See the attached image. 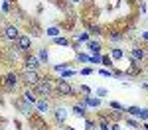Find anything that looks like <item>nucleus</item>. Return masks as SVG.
I'll return each mask as SVG.
<instances>
[{
  "mask_svg": "<svg viewBox=\"0 0 148 130\" xmlns=\"http://www.w3.org/2000/svg\"><path fill=\"white\" fill-rule=\"evenodd\" d=\"M89 63H93V65H101L103 63V55L101 53H93L91 57H89Z\"/></svg>",
  "mask_w": 148,
  "mask_h": 130,
  "instance_id": "nucleus-29",
  "label": "nucleus"
},
{
  "mask_svg": "<svg viewBox=\"0 0 148 130\" xmlns=\"http://www.w3.org/2000/svg\"><path fill=\"white\" fill-rule=\"evenodd\" d=\"M71 114L77 118H85L87 116V106L83 105V103H75V105L71 106Z\"/></svg>",
  "mask_w": 148,
  "mask_h": 130,
  "instance_id": "nucleus-15",
  "label": "nucleus"
},
{
  "mask_svg": "<svg viewBox=\"0 0 148 130\" xmlns=\"http://www.w3.org/2000/svg\"><path fill=\"white\" fill-rule=\"evenodd\" d=\"M97 124H99V130H109L111 128V122H103V120H99Z\"/></svg>",
  "mask_w": 148,
  "mask_h": 130,
  "instance_id": "nucleus-40",
  "label": "nucleus"
},
{
  "mask_svg": "<svg viewBox=\"0 0 148 130\" xmlns=\"http://www.w3.org/2000/svg\"><path fill=\"white\" fill-rule=\"evenodd\" d=\"M16 46L20 47L24 53H30V49H32V37L28 34H20V37L16 39Z\"/></svg>",
  "mask_w": 148,
  "mask_h": 130,
  "instance_id": "nucleus-12",
  "label": "nucleus"
},
{
  "mask_svg": "<svg viewBox=\"0 0 148 130\" xmlns=\"http://www.w3.org/2000/svg\"><path fill=\"white\" fill-rule=\"evenodd\" d=\"M93 71H95V69H93V67H83V69H81L79 73H81V75H91Z\"/></svg>",
  "mask_w": 148,
  "mask_h": 130,
  "instance_id": "nucleus-41",
  "label": "nucleus"
},
{
  "mask_svg": "<svg viewBox=\"0 0 148 130\" xmlns=\"http://www.w3.org/2000/svg\"><path fill=\"white\" fill-rule=\"evenodd\" d=\"M87 47H89L91 55H93V53H101V51H103V46H101L99 39H89V42H87Z\"/></svg>",
  "mask_w": 148,
  "mask_h": 130,
  "instance_id": "nucleus-20",
  "label": "nucleus"
},
{
  "mask_svg": "<svg viewBox=\"0 0 148 130\" xmlns=\"http://www.w3.org/2000/svg\"><path fill=\"white\" fill-rule=\"evenodd\" d=\"M101 65L111 67V69H113V59H111V55H103V63H101Z\"/></svg>",
  "mask_w": 148,
  "mask_h": 130,
  "instance_id": "nucleus-36",
  "label": "nucleus"
},
{
  "mask_svg": "<svg viewBox=\"0 0 148 130\" xmlns=\"http://www.w3.org/2000/svg\"><path fill=\"white\" fill-rule=\"evenodd\" d=\"M20 83H22L20 81V73H14V71L6 73L4 77H0V87H2L6 93H14Z\"/></svg>",
  "mask_w": 148,
  "mask_h": 130,
  "instance_id": "nucleus-2",
  "label": "nucleus"
},
{
  "mask_svg": "<svg viewBox=\"0 0 148 130\" xmlns=\"http://www.w3.org/2000/svg\"><path fill=\"white\" fill-rule=\"evenodd\" d=\"M51 112H53V118H56V122L61 126V124H65L67 122V118H69V108L67 106H63V105H56L53 108H51Z\"/></svg>",
  "mask_w": 148,
  "mask_h": 130,
  "instance_id": "nucleus-5",
  "label": "nucleus"
},
{
  "mask_svg": "<svg viewBox=\"0 0 148 130\" xmlns=\"http://www.w3.org/2000/svg\"><path fill=\"white\" fill-rule=\"evenodd\" d=\"M81 103H83L85 106L99 108V106H101V99H99V97H93V95H89V97H81Z\"/></svg>",
  "mask_w": 148,
  "mask_h": 130,
  "instance_id": "nucleus-16",
  "label": "nucleus"
},
{
  "mask_svg": "<svg viewBox=\"0 0 148 130\" xmlns=\"http://www.w3.org/2000/svg\"><path fill=\"white\" fill-rule=\"evenodd\" d=\"M142 63H136L134 59H130L128 57V65H126V71H125V75L126 77H138V75H142Z\"/></svg>",
  "mask_w": 148,
  "mask_h": 130,
  "instance_id": "nucleus-7",
  "label": "nucleus"
},
{
  "mask_svg": "<svg viewBox=\"0 0 148 130\" xmlns=\"http://www.w3.org/2000/svg\"><path fill=\"white\" fill-rule=\"evenodd\" d=\"M89 39H91V35H89L87 30L85 32H79V34H73V42L79 44V46H81V42H89Z\"/></svg>",
  "mask_w": 148,
  "mask_h": 130,
  "instance_id": "nucleus-22",
  "label": "nucleus"
},
{
  "mask_svg": "<svg viewBox=\"0 0 148 130\" xmlns=\"http://www.w3.org/2000/svg\"><path fill=\"white\" fill-rule=\"evenodd\" d=\"M109 108H113V110H125L126 106H123L121 103H116V101H109Z\"/></svg>",
  "mask_w": 148,
  "mask_h": 130,
  "instance_id": "nucleus-34",
  "label": "nucleus"
},
{
  "mask_svg": "<svg viewBox=\"0 0 148 130\" xmlns=\"http://www.w3.org/2000/svg\"><path fill=\"white\" fill-rule=\"evenodd\" d=\"M61 128H63V130H75V128H73V126H69L67 122H65V124H61Z\"/></svg>",
  "mask_w": 148,
  "mask_h": 130,
  "instance_id": "nucleus-45",
  "label": "nucleus"
},
{
  "mask_svg": "<svg viewBox=\"0 0 148 130\" xmlns=\"http://www.w3.org/2000/svg\"><path fill=\"white\" fill-rule=\"evenodd\" d=\"M130 59H134L136 63H144V61H148V53L146 49H144V46H134L132 49H130V55H128Z\"/></svg>",
  "mask_w": 148,
  "mask_h": 130,
  "instance_id": "nucleus-8",
  "label": "nucleus"
},
{
  "mask_svg": "<svg viewBox=\"0 0 148 130\" xmlns=\"http://www.w3.org/2000/svg\"><path fill=\"white\" fill-rule=\"evenodd\" d=\"M26 26H28L30 37H42V35H44V30L40 28V24L36 22V20H32V22H26Z\"/></svg>",
  "mask_w": 148,
  "mask_h": 130,
  "instance_id": "nucleus-13",
  "label": "nucleus"
},
{
  "mask_svg": "<svg viewBox=\"0 0 148 130\" xmlns=\"http://www.w3.org/2000/svg\"><path fill=\"white\" fill-rule=\"evenodd\" d=\"M144 49H146V53H148V46H144Z\"/></svg>",
  "mask_w": 148,
  "mask_h": 130,
  "instance_id": "nucleus-48",
  "label": "nucleus"
},
{
  "mask_svg": "<svg viewBox=\"0 0 148 130\" xmlns=\"http://www.w3.org/2000/svg\"><path fill=\"white\" fill-rule=\"evenodd\" d=\"M71 2H73V4H79V2H83V0H71Z\"/></svg>",
  "mask_w": 148,
  "mask_h": 130,
  "instance_id": "nucleus-47",
  "label": "nucleus"
},
{
  "mask_svg": "<svg viewBox=\"0 0 148 130\" xmlns=\"http://www.w3.org/2000/svg\"><path fill=\"white\" fill-rule=\"evenodd\" d=\"M40 79H42V75L38 73V71H30V69H24L22 73H20V81L28 87V89H34L36 85L40 83Z\"/></svg>",
  "mask_w": 148,
  "mask_h": 130,
  "instance_id": "nucleus-3",
  "label": "nucleus"
},
{
  "mask_svg": "<svg viewBox=\"0 0 148 130\" xmlns=\"http://www.w3.org/2000/svg\"><path fill=\"white\" fill-rule=\"evenodd\" d=\"M10 16L14 18V20H16V22H24V14H22V10H20L18 6H14V8H12Z\"/></svg>",
  "mask_w": 148,
  "mask_h": 130,
  "instance_id": "nucleus-25",
  "label": "nucleus"
},
{
  "mask_svg": "<svg viewBox=\"0 0 148 130\" xmlns=\"http://www.w3.org/2000/svg\"><path fill=\"white\" fill-rule=\"evenodd\" d=\"M83 120H85V130H99V124H97V122H95L93 118L85 116Z\"/></svg>",
  "mask_w": 148,
  "mask_h": 130,
  "instance_id": "nucleus-27",
  "label": "nucleus"
},
{
  "mask_svg": "<svg viewBox=\"0 0 148 130\" xmlns=\"http://www.w3.org/2000/svg\"><path fill=\"white\" fill-rule=\"evenodd\" d=\"M107 95H109V89H105V87H101V89L95 91V97H99V99H101V97H107Z\"/></svg>",
  "mask_w": 148,
  "mask_h": 130,
  "instance_id": "nucleus-37",
  "label": "nucleus"
},
{
  "mask_svg": "<svg viewBox=\"0 0 148 130\" xmlns=\"http://www.w3.org/2000/svg\"><path fill=\"white\" fill-rule=\"evenodd\" d=\"M109 116H111V122H121V120H125L126 112L125 110H113V108H109Z\"/></svg>",
  "mask_w": 148,
  "mask_h": 130,
  "instance_id": "nucleus-18",
  "label": "nucleus"
},
{
  "mask_svg": "<svg viewBox=\"0 0 148 130\" xmlns=\"http://www.w3.org/2000/svg\"><path fill=\"white\" fill-rule=\"evenodd\" d=\"M2 35H4V39H8V42H16V39L20 37V28H18L16 24H4V26H2Z\"/></svg>",
  "mask_w": 148,
  "mask_h": 130,
  "instance_id": "nucleus-6",
  "label": "nucleus"
},
{
  "mask_svg": "<svg viewBox=\"0 0 148 130\" xmlns=\"http://www.w3.org/2000/svg\"><path fill=\"white\" fill-rule=\"evenodd\" d=\"M30 126H32L34 130H47V128H49L47 122L44 120V114H40V112L30 116Z\"/></svg>",
  "mask_w": 148,
  "mask_h": 130,
  "instance_id": "nucleus-10",
  "label": "nucleus"
},
{
  "mask_svg": "<svg viewBox=\"0 0 148 130\" xmlns=\"http://www.w3.org/2000/svg\"><path fill=\"white\" fill-rule=\"evenodd\" d=\"M125 122H126V126L130 130H136V128H140V122L138 120H134L132 116H125Z\"/></svg>",
  "mask_w": 148,
  "mask_h": 130,
  "instance_id": "nucleus-26",
  "label": "nucleus"
},
{
  "mask_svg": "<svg viewBox=\"0 0 148 130\" xmlns=\"http://www.w3.org/2000/svg\"><path fill=\"white\" fill-rule=\"evenodd\" d=\"M87 32H89V35H101L103 34L101 26H97V24H87Z\"/></svg>",
  "mask_w": 148,
  "mask_h": 130,
  "instance_id": "nucleus-24",
  "label": "nucleus"
},
{
  "mask_svg": "<svg viewBox=\"0 0 148 130\" xmlns=\"http://www.w3.org/2000/svg\"><path fill=\"white\" fill-rule=\"evenodd\" d=\"M89 57H91V55H87V53H79V51H77V55H75V59H77L79 63H89Z\"/></svg>",
  "mask_w": 148,
  "mask_h": 130,
  "instance_id": "nucleus-33",
  "label": "nucleus"
},
{
  "mask_svg": "<svg viewBox=\"0 0 148 130\" xmlns=\"http://www.w3.org/2000/svg\"><path fill=\"white\" fill-rule=\"evenodd\" d=\"M34 91H36V95L38 97H44V99H49L51 97V93L56 91V83L51 81V77H42L40 79V83L34 87Z\"/></svg>",
  "mask_w": 148,
  "mask_h": 130,
  "instance_id": "nucleus-1",
  "label": "nucleus"
},
{
  "mask_svg": "<svg viewBox=\"0 0 148 130\" xmlns=\"http://www.w3.org/2000/svg\"><path fill=\"white\" fill-rule=\"evenodd\" d=\"M53 69L56 71H65V69H69V63H57V65H53Z\"/></svg>",
  "mask_w": 148,
  "mask_h": 130,
  "instance_id": "nucleus-38",
  "label": "nucleus"
},
{
  "mask_svg": "<svg viewBox=\"0 0 148 130\" xmlns=\"http://www.w3.org/2000/svg\"><path fill=\"white\" fill-rule=\"evenodd\" d=\"M14 106H16V108H20V112H22L24 116H32V114H34V112H32V105H30V103H26V101H24V97H16V99H14Z\"/></svg>",
  "mask_w": 148,
  "mask_h": 130,
  "instance_id": "nucleus-9",
  "label": "nucleus"
},
{
  "mask_svg": "<svg viewBox=\"0 0 148 130\" xmlns=\"http://www.w3.org/2000/svg\"><path fill=\"white\" fill-rule=\"evenodd\" d=\"M73 75H77L75 69H65V71H61V77H59V79H69V77H73Z\"/></svg>",
  "mask_w": 148,
  "mask_h": 130,
  "instance_id": "nucleus-32",
  "label": "nucleus"
},
{
  "mask_svg": "<svg viewBox=\"0 0 148 130\" xmlns=\"http://www.w3.org/2000/svg\"><path fill=\"white\" fill-rule=\"evenodd\" d=\"M42 67V63H40V59L32 55V53H26V57H24V69H30V71H38Z\"/></svg>",
  "mask_w": 148,
  "mask_h": 130,
  "instance_id": "nucleus-11",
  "label": "nucleus"
},
{
  "mask_svg": "<svg viewBox=\"0 0 148 130\" xmlns=\"http://www.w3.org/2000/svg\"><path fill=\"white\" fill-rule=\"evenodd\" d=\"M53 44H56V46H69V39H67V37L57 35V37H53Z\"/></svg>",
  "mask_w": 148,
  "mask_h": 130,
  "instance_id": "nucleus-31",
  "label": "nucleus"
},
{
  "mask_svg": "<svg viewBox=\"0 0 148 130\" xmlns=\"http://www.w3.org/2000/svg\"><path fill=\"white\" fill-rule=\"evenodd\" d=\"M125 57V51L121 49V47H114V49H111V59H114V61H119V59Z\"/></svg>",
  "mask_w": 148,
  "mask_h": 130,
  "instance_id": "nucleus-28",
  "label": "nucleus"
},
{
  "mask_svg": "<svg viewBox=\"0 0 148 130\" xmlns=\"http://www.w3.org/2000/svg\"><path fill=\"white\" fill-rule=\"evenodd\" d=\"M34 106L38 108V112H40V114H47V112H51V106H49V103H47V99H44V97H42V99H38Z\"/></svg>",
  "mask_w": 148,
  "mask_h": 130,
  "instance_id": "nucleus-14",
  "label": "nucleus"
},
{
  "mask_svg": "<svg viewBox=\"0 0 148 130\" xmlns=\"http://www.w3.org/2000/svg\"><path fill=\"white\" fill-rule=\"evenodd\" d=\"M36 57L40 59V63H42V65H47V61H49V51H47V47H40Z\"/></svg>",
  "mask_w": 148,
  "mask_h": 130,
  "instance_id": "nucleus-21",
  "label": "nucleus"
},
{
  "mask_svg": "<svg viewBox=\"0 0 148 130\" xmlns=\"http://www.w3.org/2000/svg\"><path fill=\"white\" fill-rule=\"evenodd\" d=\"M77 91H79L83 97H89V95H93V93H91V89H89L87 85H79V89H77Z\"/></svg>",
  "mask_w": 148,
  "mask_h": 130,
  "instance_id": "nucleus-35",
  "label": "nucleus"
},
{
  "mask_svg": "<svg viewBox=\"0 0 148 130\" xmlns=\"http://www.w3.org/2000/svg\"><path fill=\"white\" fill-rule=\"evenodd\" d=\"M140 110H142V106H126L125 108L126 116H134V118L140 116Z\"/></svg>",
  "mask_w": 148,
  "mask_h": 130,
  "instance_id": "nucleus-23",
  "label": "nucleus"
},
{
  "mask_svg": "<svg viewBox=\"0 0 148 130\" xmlns=\"http://www.w3.org/2000/svg\"><path fill=\"white\" fill-rule=\"evenodd\" d=\"M138 118H140L142 122H146V120H148V108H146V106H144V108L140 110V116H138Z\"/></svg>",
  "mask_w": 148,
  "mask_h": 130,
  "instance_id": "nucleus-39",
  "label": "nucleus"
},
{
  "mask_svg": "<svg viewBox=\"0 0 148 130\" xmlns=\"http://www.w3.org/2000/svg\"><path fill=\"white\" fill-rule=\"evenodd\" d=\"M109 2H111V6H113V8H116V6L121 4V0H109Z\"/></svg>",
  "mask_w": 148,
  "mask_h": 130,
  "instance_id": "nucleus-44",
  "label": "nucleus"
},
{
  "mask_svg": "<svg viewBox=\"0 0 148 130\" xmlns=\"http://www.w3.org/2000/svg\"><path fill=\"white\" fill-rule=\"evenodd\" d=\"M140 130H148V120L144 122V124H142V128H140Z\"/></svg>",
  "mask_w": 148,
  "mask_h": 130,
  "instance_id": "nucleus-46",
  "label": "nucleus"
},
{
  "mask_svg": "<svg viewBox=\"0 0 148 130\" xmlns=\"http://www.w3.org/2000/svg\"><path fill=\"white\" fill-rule=\"evenodd\" d=\"M59 32H61V30H59L57 26H53V28H47V32H46V34L49 35L51 39H53V37H57V35H59Z\"/></svg>",
  "mask_w": 148,
  "mask_h": 130,
  "instance_id": "nucleus-30",
  "label": "nucleus"
},
{
  "mask_svg": "<svg viewBox=\"0 0 148 130\" xmlns=\"http://www.w3.org/2000/svg\"><path fill=\"white\" fill-rule=\"evenodd\" d=\"M22 97H24V101H26V103H30L32 106H34V105H36V101H38V95H36L34 89H26Z\"/></svg>",
  "mask_w": 148,
  "mask_h": 130,
  "instance_id": "nucleus-17",
  "label": "nucleus"
},
{
  "mask_svg": "<svg viewBox=\"0 0 148 130\" xmlns=\"http://www.w3.org/2000/svg\"><path fill=\"white\" fill-rule=\"evenodd\" d=\"M109 130H123L121 128V122H111V128Z\"/></svg>",
  "mask_w": 148,
  "mask_h": 130,
  "instance_id": "nucleus-42",
  "label": "nucleus"
},
{
  "mask_svg": "<svg viewBox=\"0 0 148 130\" xmlns=\"http://www.w3.org/2000/svg\"><path fill=\"white\" fill-rule=\"evenodd\" d=\"M138 37H140V39H144V42H148V30H146V32H140Z\"/></svg>",
  "mask_w": 148,
  "mask_h": 130,
  "instance_id": "nucleus-43",
  "label": "nucleus"
},
{
  "mask_svg": "<svg viewBox=\"0 0 148 130\" xmlns=\"http://www.w3.org/2000/svg\"><path fill=\"white\" fill-rule=\"evenodd\" d=\"M56 91L59 97H75L77 89L67 81V79H57L56 81Z\"/></svg>",
  "mask_w": 148,
  "mask_h": 130,
  "instance_id": "nucleus-4",
  "label": "nucleus"
},
{
  "mask_svg": "<svg viewBox=\"0 0 148 130\" xmlns=\"http://www.w3.org/2000/svg\"><path fill=\"white\" fill-rule=\"evenodd\" d=\"M144 67H146V71H148V63H146V65H144Z\"/></svg>",
  "mask_w": 148,
  "mask_h": 130,
  "instance_id": "nucleus-49",
  "label": "nucleus"
},
{
  "mask_svg": "<svg viewBox=\"0 0 148 130\" xmlns=\"http://www.w3.org/2000/svg\"><path fill=\"white\" fill-rule=\"evenodd\" d=\"M107 35H109V42H113V44H119V42L125 39V34H123L121 30H111Z\"/></svg>",
  "mask_w": 148,
  "mask_h": 130,
  "instance_id": "nucleus-19",
  "label": "nucleus"
}]
</instances>
